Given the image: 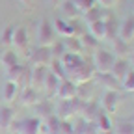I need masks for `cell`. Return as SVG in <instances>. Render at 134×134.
I'll use <instances>...</instances> for the list:
<instances>
[{
  "label": "cell",
  "instance_id": "cell-30",
  "mask_svg": "<svg viewBox=\"0 0 134 134\" xmlns=\"http://www.w3.org/2000/svg\"><path fill=\"white\" fill-rule=\"evenodd\" d=\"M0 63H2L4 67H13V65H17V63H21L19 52H15V50L8 48L6 52H2V56H0Z\"/></svg>",
  "mask_w": 134,
  "mask_h": 134
},
{
  "label": "cell",
  "instance_id": "cell-35",
  "mask_svg": "<svg viewBox=\"0 0 134 134\" xmlns=\"http://www.w3.org/2000/svg\"><path fill=\"white\" fill-rule=\"evenodd\" d=\"M121 90L123 91H129V93H134V69H130L121 78Z\"/></svg>",
  "mask_w": 134,
  "mask_h": 134
},
{
  "label": "cell",
  "instance_id": "cell-21",
  "mask_svg": "<svg viewBox=\"0 0 134 134\" xmlns=\"http://www.w3.org/2000/svg\"><path fill=\"white\" fill-rule=\"evenodd\" d=\"M110 11L106 9V8H103V6H93L91 9H88L86 13H82V17H84V21H86L88 24L90 23H93V21H99V19H106V15H108Z\"/></svg>",
  "mask_w": 134,
  "mask_h": 134
},
{
  "label": "cell",
  "instance_id": "cell-41",
  "mask_svg": "<svg viewBox=\"0 0 134 134\" xmlns=\"http://www.w3.org/2000/svg\"><path fill=\"white\" fill-rule=\"evenodd\" d=\"M115 2H117V0H97V4H99V6H103V8H106V9L112 8Z\"/></svg>",
  "mask_w": 134,
  "mask_h": 134
},
{
  "label": "cell",
  "instance_id": "cell-10",
  "mask_svg": "<svg viewBox=\"0 0 134 134\" xmlns=\"http://www.w3.org/2000/svg\"><path fill=\"white\" fill-rule=\"evenodd\" d=\"M11 47H15L17 50H21V52H28V30H26L24 26H19V24H17L15 34H13Z\"/></svg>",
  "mask_w": 134,
  "mask_h": 134
},
{
  "label": "cell",
  "instance_id": "cell-36",
  "mask_svg": "<svg viewBox=\"0 0 134 134\" xmlns=\"http://www.w3.org/2000/svg\"><path fill=\"white\" fill-rule=\"evenodd\" d=\"M19 90L21 88H26V86H32V65L28 63V65H24V71H23V75H21V78H19Z\"/></svg>",
  "mask_w": 134,
  "mask_h": 134
},
{
  "label": "cell",
  "instance_id": "cell-6",
  "mask_svg": "<svg viewBox=\"0 0 134 134\" xmlns=\"http://www.w3.org/2000/svg\"><path fill=\"white\" fill-rule=\"evenodd\" d=\"M119 99H121V93H119V91L106 90V91H104V95H103V99H100V110L106 112L108 115H112V114L117 110Z\"/></svg>",
  "mask_w": 134,
  "mask_h": 134
},
{
  "label": "cell",
  "instance_id": "cell-15",
  "mask_svg": "<svg viewBox=\"0 0 134 134\" xmlns=\"http://www.w3.org/2000/svg\"><path fill=\"white\" fill-rule=\"evenodd\" d=\"M47 73H48L47 65H32V86L36 90H43Z\"/></svg>",
  "mask_w": 134,
  "mask_h": 134
},
{
  "label": "cell",
  "instance_id": "cell-7",
  "mask_svg": "<svg viewBox=\"0 0 134 134\" xmlns=\"http://www.w3.org/2000/svg\"><path fill=\"white\" fill-rule=\"evenodd\" d=\"M86 62L82 58V54H73V52H65L63 56H62V63H63V67H65V73H67V78H69L73 73H76L78 71V67Z\"/></svg>",
  "mask_w": 134,
  "mask_h": 134
},
{
  "label": "cell",
  "instance_id": "cell-39",
  "mask_svg": "<svg viewBox=\"0 0 134 134\" xmlns=\"http://www.w3.org/2000/svg\"><path fill=\"white\" fill-rule=\"evenodd\" d=\"M62 134H75V127L69 119H62V127H60Z\"/></svg>",
  "mask_w": 134,
  "mask_h": 134
},
{
  "label": "cell",
  "instance_id": "cell-20",
  "mask_svg": "<svg viewBox=\"0 0 134 134\" xmlns=\"http://www.w3.org/2000/svg\"><path fill=\"white\" fill-rule=\"evenodd\" d=\"M104 26H106V37H104V39L114 41V39L117 37V34H119V23H117L115 15H112V13H108V15H106V19H104Z\"/></svg>",
  "mask_w": 134,
  "mask_h": 134
},
{
  "label": "cell",
  "instance_id": "cell-38",
  "mask_svg": "<svg viewBox=\"0 0 134 134\" xmlns=\"http://www.w3.org/2000/svg\"><path fill=\"white\" fill-rule=\"evenodd\" d=\"M73 4L80 9V13H86L93 6H97V0H73Z\"/></svg>",
  "mask_w": 134,
  "mask_h": 134
},
{
  "label": "cell",
  "instance_id": "cell-14",
  "mask_svg": "<svg viewBox=\"0 0 134 134\" xmlns=\"http://www.w3.org/2000/svg\"><path fill=\"white\" fill-rule=\"evenodd\" d=\"M95 125L99 129L100 134H110L114 130V121H112V115H108L106 112L103 110H99L97 117H95Z\"/></svg>",
  "mask_w": 134,
  "mask_h": 134
},
{
  "label": "cell",
  "instance_id": "cell-8",
  "mask_svg": "<svg viewBox=\"0 0 134 134\" xmlns=\"http://www.w3.org/2000/svg\"><path fill=\"white\" fill-rule=\"evenodd\" d=\"M17 99H19V103H21L23 106H36V103L39 100V90H36L34 86L21 88Z\"/></svg>",
  "mask_w": 134,
  "mask_h": 134
},
{
  "label": "cell",
  "instance_id": "cell-47",
  "mask_svg": "<svg viewBox=\"0 0 134 134\" xmlns=\"http://www.w3.org/2000/svg\"><path fill=\"white\" fill-rule=\"evenodd\" d=\"M15 134H17V132H15Z\"/></svg>",
  "mask_w": 134,
  "mask_h": 134
},
{
  "label": "cell",
  "instance_id": "cell-18",
  "mask_svg": "<svg viewBox=\"0 0 134 134\" xmlns=\"http://www.w3.org/2000/svg\"><path fill=\"white\" fill-rule=\"evenodd\" d=\"M54 110H56V106H54V103H52V99H48V97L39 99L37 103H36V112L39 114L41 119H45V117H48V115H52Z\"/></svg>",
  "mask_w": 134,
  "mask_h": 134
},
{
  "label": "cell",
  "instance_id": "cell-12",
  "mask_svg": "<svg viewBox=\"0 0 134 134\" xmlns=\"http://www.w3.org/2000/svg\"><path fill=\"white\" fill-rule=\"evenodd\" d=\"M117 37L127 41V43H130L134 39V13L129 15L127 19L119 24V34H117Z\"/></svg>",
  "mask_w": 134,
  "mask_h": 134
},
{
  "label": "cell",
  "instance_id": "cell-37",
  "mask_svg": "<svg viewBox=\"0 0 134 134\" xmlns=\"http://www.w3.org/2000/svg\"><path fill=\"white\" fill-rule=\"evenodd\" d=\"M67 52L65 50V45H63V39H56L52 45H50V54H52V58H60Z\"/></svg>",
  "mask_w": 134,
  "mask_h": 134
},
{
  "label": "cell",
  "instance_id": "cell-32",
  "mask_svg": "<svg viewBox=\"0 0 134 134\" xmlns=\"http://www.w3.org/2000/svg\"><path fill=\"white\" fill-rule=\"evenodd\" d=\"M23 71H24V63H17V65H13V67H6V80H9V82H19Z\"/></svg>",
  "mask_w": 134,
  "mask_h": 134
},
{
  "label": "cell",
  "instance_id": "cell-2",
  "mask_svg": "<svg viewBox=\"0 0 134 134\" xmlns=\"http://www.w3.org/2000/svg\"><path fill=\"white\" fill-rule=\"evenodd\" d=\"M114 62H115V56L110 52V50L97 48L95 52H93V67H95V73H110Z\"/></svg>",
  "mask_w": 134,
  "mask_h": 134
},
{
  "label": "cell",
  "instance_id": "cell-11",
  "mask_svg": "<svg viewBox=\"0 0 134 134\" xmlns=\"http://www.w3.org/2000/svg\"><path fill=\"white\" fill-rule=\"evenodd\" d=\"M52 26H54L56 36H60V37H71V36H76L73 21H67V19H56Z\"/></svg>",
  "mask_w": 134,
  "mask_h": 134
},
{
  "label": "cell",
  "instance_id": "cell-22",
  "mask_svg": "<svg viewBox=\"0 0 134 134\" xmlns=\"http://www.w3.org/2000/svg\"><path fill=\"white\" fill-rule=\"evenodd\" d=\"M13 121H15V110L11 106H8V104L0 106V129L8 130Z\"/></svg>",
  "mask_w": 134,
  "mask_h": 134
},
{
  "label": "cell",
  "instance_id": "cell-28",
  "mask_svg": "<svg viewBox=\"0 0 134 134\" xmlns=\"http://www.w3.org/2000/svg\"><path fill=\"white\" fill-rule=\"evenodd\" d=\"M90 26V34L95 37V39H104L106 37V26H104V19H99V21H93L88 24Z\"/></svg>",
  "mask_w": 134,
  "mask_h": 134
},
{
  "label": "cell",
  "instance_id": "cell-26",
  "mask_svg": "<svg viewBox=\"0 0 134 134\" xmlns=\"http://www.w3.org/2000/svg\"><path fill=\"white\" fill-rule=\"evenodd\" d=\"M62 13L67 21H73V19H78V17H82L80 9L73 4V0H63L62 2Z\"/></svg>",
  "mask_w": 134,
  "mask_h": 134
},
{
  "label": "cell",
  "instance_id": "cell-45",
  "mask_svg": "<svg viewBox=\"0 0 134 134\" xmlns=\"http://www.w3.org/2000/svg\"><path fill=\"white\" fill-rule=\"evenodd\" d=\"M130 121H132V123H134V115H132V119H130Z\"/></svg>",
  "mask_w": 134,
  "mask_h": 134
},
{
  "label": "cell",
  "instance_id": "cell-3",
  "mask_svg": "<svg viewBox=\"0 0 134 134\" xmlns=\"http://www.w3.org/2000/svg\"><path fill=\"white\" fill-rule=\"evenodd\" d=\"M56 41V32L54 26L48 19H41L39 26H37V45L39 47H50Z\"/></svg>",
  "mask_w": 134,
  "mask_h": 134
},
{
  "label": "cell",
  "instance_id": "cell-44",
  "mask_svg": "<svg viewBox=\"0 0 134 134\" xmlns=\"http://www.w3.org/2000/svg\"><path fill=\"white\" fill-rule=\"evenodd\" d=\"M130 65H132V69H134V52L130 54Z\"/></svg>",
  "mask_w": 134,
  "mask_h": 134
},
{
  "label": "cell",
  "instance_id": "cell-31",
  "mask_svg": "<svg viewBox=\"0 0 134 134\" xmlns=\"http://www.w3.org/2000/svg\"><path fill=\"white\" fill-rule=\"evenodd\" d=\"M48 71L50 73H54L58 78H67V73H65V67H63V63H62V60L60 58H52L50 60V63H48Z\"/></svg>",
  "mask_w": 134,
  "mask_h": 134
},
{
  "label": "cell",
  "instance_id": "cell-16",
  "mask_svg": "<svg viewBox=\"0 0 134 134\" xmlns=\"http://www.w3.org/2000/svg\"><path fill=\"white\" fill-rule=\"evenodd\" d=\"M60 127H62V119L52 114V115H48L45 117V121L41 123V132H47V134H62L60 132Z\"/></svg>",
  "mask_w": 134,
  "mask_h": 134
},
{
  "label": "cell",
  "instance_id": "cell-5",
  "mask_svg": "<svg viewBox=\"0 0 134 134\" xmlns=\"http://www.w3.org/2000/svg\"><path fill=\"white\" fill-rule=\"evenodd\" d=\"M28 58H30V65H47L50 63V60H52V54H50V47H36L32 50V52H28Z\"/></svg>",
  "mask_w": 134,
  "mask_h": 134
},
{
  "label": "cell",
  "instance_id": "cell-24",
  "mask_svg": "<svg viewBox=\"0 0 134 134\" xmlns=\"http://www.w3.org/2000/svg\"><path fill=\"white\" fill-rule=\"evenodd\" d=\"M60 80H62V78H58L54 73H50V71L47 73V78H45V84H43V90L47 91L48 99L56 95V91H58V86H60Z\"/></svg>",
  "mask_w": 134,
  "mask_h": 134
},
{
  "label": "cell",
  "instance_id": "cell-42",
  "mask_svg": "<svg viewBox=\"0 0 134 134\" xmlns=\"http://www.w3.org/2000/svg\"><path fill=\"white\" fill-rule=\"evenodd\" d=\"M21 6H24V9H32V0H19Z\"/></svg>",
  "mask_w": 134,
  "mask_h": 134
},
{
  "label": "cell",
  "instance_id": "cell-1",
  "mask_svg": "<svg viewBox=\"0 0 134 134\" xmlns=\"http://www.w3.org/2000/svg\"><path fill=\"white\" fill-rule=\"evenodd\" d=\"M41 117H26L21 121H13L9 129L17 134H41Z\"/></svg>",
  "mask_w": 134,
  "mask_h": 134
},
{
  "label": "cell",
  "instance_id": "cell-33",
  "mask_svg": "<svg viewBox=\"0 0 134 134\" xmlns=\"http://www.w3.org/2000/svg\"><path fill=\"white\" fill-rule=\"evenodd\" d=\"M115 134H134V123L130 119H119L114 125Z\"/></svg>",
  "mask_w": 134,
  "mask_h": 134
},
{
  "label": "cell",
  "instance_id": "cell-4",
  "mask_svg": "<svg viewBox=\"0 0 134 134\" xmlns=\"http://www.w3.org/2000/svg\"><path fill=\"white\" fill-rule=\"evenodd\" d=\"M93 78H95V67H93L90 62H84V63L78 67V71H76V73H73V75L69 76V80H71V82H75L76 86H78V84L91 82Z\"/></svg>",
  "mask_w": 134,
  "mask_h": 134
},
{
  "label": "cell",
  "instance_id": "cell-17",
  "mask_svg": "<svg viewBox=\"0 0 134 134\" xmlns=\"http://www.w3.org/2000/svg\"><path fill=\"white\" fill-rule=\"evenodd\" d=\"M99 110H100V106H99L97 100H93V99H91V100H84L82 110H80L82 119H86V121H95V117H97Z\"/></svg>",
  "mask_w": 134,
  "mask_h": 134
},
{
  "label": "cell",
  "instance_id": "cell-27",
  "mask_svg": "<svg viewBox=\"0 0 134 134\" xmlns=\"http://www.w3.org/2000/svg\"><path fill=\"white\" fill-rule=\"evenodd\" d=\"M112 47H114V56L115 58H127L129 56V52H130V43H127V41H123V39H119V37H115L114 41H112Z\"/></svg>",
  "mask_w": 134,
  "mask_h": 134
},
{
  "label": "cell",
  "instance_id": "cell-23",
  "mask_svg": "<svg viewBox=\"0 0 134 134\" xmlns=\"http://www.w3.org/2000/svg\"><path fill=\"white\" fill-rule=\"evenodd\" d=\"M17 95H19V84L6 80L4 86H2V99H4V103H11V100H15Z\"/></svg>",
  "mask_w": 134,
  "mask_h": 134
},
{
  "label": "cell",
  "instance_id": "cell-13",
  "mask_svg": "<svg viewBox=\"0 0 134 134\" xmlns=\"http://www.w3.org/2000/svg\"><path fill=\"white\" fill-rule=\"evenodd\" d=\"M56 97H58V99H73V97H76V84L71 82L69 78L60 80V86H58Z\"/></svg>",
  "mask_w": 134,
  "mask_h": 134
},
{
  "label": "cell",
  "instance_id": "cell-46",
  "mask_svg": "<svg viewBox=\"0 0 134 134\" xmlns=\"http://www.w3.org/2000/svg\"><path fill=\"white\" fill-rule=\"evenodd\" d=\"M0 56H2V50H0Z\"/></svg>",
  "mask_w": 134,
  "mask_h": 134
},
{
  "label": "cell",
  "instance_id": "cell-19",
  "mask_svg": "<svg viewBox=\"0 0 134 134\" xmlns=\"http://www.w3.org/2000/svg\"><path fill=\"white\" fill-rule=\"evenodd\" d=\"M129 71H130L129 60H127V58H115V62H114V65H112V71H110V73L121 82V78H123Z\"/></svg>",
  "mask_w": 134,
  "mask_h": 134
},
{
  "label": "cell",
  "instance_id": "cell-25",
  "mask_svg": "<svg viewBox=\"0 0 134 134\" xmlns=\"http://www.w3.org/2000/svg\"><path fill=\"white\" fill-rule=\"evenodd\" d=\"M78 37H80V43H82L84 52H95V50L99 48V39H95L90 32H82Z\"/></svg>",
  "mask_w": 134,
  "mask_h": 134
},
{
  "label": "cell",
  "instance_id": "cell-43",
  "mask_svg": "<svg viewBox=\"0 0 134 134\" xmlns=\"http://www.w3.org/2000/svg\"><path fill=\"white\" fill-rule=\"evenodd\" d=\"M62 0H48V4H52V6H56V4H60Z\"/></svg>",
  "mask_w": 134,
  "mask_h": 134
},
{
  "label": "cell",
  "instance_id": "cell-34",
  "mask_svg": "<svg viewBox=\"0 0 134 134\" xmlns=\"http://www.w3.org/2000/svg\"><path fill=\"white\" fill-rule=\"evenodd\" d=\"M15 28H17V24H8V26L2 30V34H0V43L6 45V47H9V45H11V41H13Z\"/></svg>",
  "mask_w": 134,
  "mask_h": 134
},
{
  "label": "cell",
  "instance_id": "cell-40",
  "mask_svg": "<svg viewBox=\"0 0 134 134\" xmlns=\"http://www.w3.org/2000/svg\"><path fill=\"white\" fill-rule=\"evenodd\" d=\"M75 127V134H84L86 132V127H88V121L86 119H80L76 125H73Z\"/></svg>",
  "mask_w": 134,
  "mask_h": 134
},
{
  "label": "cell",
  "instance_id": "cell-9",
  "mask_svg": "<svg viewBox=\"0 0 134 134\" xmlns=\"http://www.w3.org/2000/svg\"><path fill=\"white\" fill-rule=\"evenodd\" d=\"M93 82L104 86L106 90H112V91H121V82L117 80L112 73H95V78Z\"/></svg>",
  "mask_w": 134,
  "mask_h": 134
},
{
  "label": "cell",
  "instance_id": "cell-29",
  "mask_svg": "<svg viewBox=\"0 0 134 134\" xmlns=\"http://www.w3.org/2000/svg\"><path fill=\"white\" fill-rule=\"evenodd\" d=\"M63 45H65V50H67V52H73V54H82V52H84V48H82V43H80V37H78V36L63 37Z\"/></svg>",
  "mask_w": 134,
  "mask_h": 134
}]
</instances>
